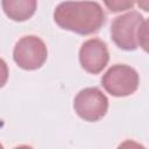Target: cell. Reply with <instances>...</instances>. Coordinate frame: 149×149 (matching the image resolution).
Listing matches in <instances>:
<instances>
[{"instance_id": "1", "label": "cell", "mask_w": 149, "mask_h": 149, "mask_svg": "<svg viewBox=\"0 0 149 149\" xmlns=\"http://www.w3.org/2000/svg\"><path fill=\"white\" fill-rule=\"evenodd\" d=\"M105 19V12L97 1H64L54 12V20L61 28L79 35L97 33Z\"/></svg>"}, {"instance_id": "2", "label": "cell", "mask_w": 149, "mask_h": 149, "mask_svg": "<svg viewBox=\"0 0 149 149\" xmlns=\"http://www.w3.org/2000/svg\"><path fill=\"white\" fill-rule=\"evenodd\" d=\"M148 21L137 10L116 16L111 24V37L122 50L132 51L139 45L147 50Z\"/></svg>"}, {"instance_id": "3", "label": "cell", "mask_w": 149, "mask_h": 149, "mask_svg": "<svg viewBox=\"0 0 149 149\" xmlns=\"http://www.w3.org/2000/svg\"><path fill=\"white\" fill-rule=\"evenodd\" d=\"M137 71L127 64H115L111 66L101 78L102 87L114 97H127L133 94L139 87Z\"/></svg>"}, {"instance_id": "4", "label": "cell", "mask_w": 149, "mask_h": 149, "mask_svg": "<svg viewBox=\"0 0 149 149\" xmlns=\"http://www.w3.org/2000/svg\"><path fill=\"white\" fill-rule=\"evenodd\" d=\"M48 57L45 43L35 35L21 37L13 50L14 62L23 70L40 69Z\"/></svg>"}, {"instance_id": "5", "label": "cell", "mask_w": 149, "mask_h": 149, "mask_svg": "<svg viewBox=\"0 0 149 149\" xmlns=\"http://www.w3.org/2000/svg\"><path fill=\"white\" fill-rule=\"evenodd\" d=\"M73 108L83 120L94 122L107 113L108 99L99 87H86L76 95Z\"/></svg>"}, {"instance_id": "6", "label": "cell", "mask_w": 149, "mask_h": 149, "mask_svg": "<svg viewBox=\"0 0 149 149\" xmlns=\"http://www.w3.org/2000/svg\"><path fill=\"white\" fill-rule=\"evenodd\" d=\"M109 61L107 44L100 38H90L83 43L79 50L81 68L92 74L100 73Z\"/></svg>"}, {"instance_id": "7", "label": "cell", "mask_w": 149, "mask_h": 149, "mask_svg": "<svg viewBox=\"0 0 149 149\" xmlns=\"http://www.w3.org/2000/svg\"><path fill=\"white\" fill-rule=\"evenodd\" d=\"M5 14L14 21H26L30 19L37 7L35 0H3L1 2Z\"/></svg>"}, {"instance_id": "8", "label": "cell", "mask_w": 149, "mask_h": 149, "mask_svg": "<svg viewBox=\"0 0 149 149\" xmlns=\"http://www.w3.org/2000/svg\"><path fill=\"white\" fill-rule=\"evenodd\" d=\"M105 5L109 8L111 12H121V10H126L128 8H132L134 6L133 1H120V0H115V1H105Z\"/></svg>"}, {"instance_id": "9", "label": "cell", "mask_w": 149, "mask_h": 149, "mask_svg": "<svg viewBox=\"0 0 149 149\" xmlns=\"http://www.w3.org/2000/svg\"><path fill=\"white\" fill-rule=\"evenodd\" d=\"M7 79H8V66L6 62L2 58H0V88L5 86Z\"/></svg>"}, {"instance_id": "10", "label": "cell", "mask_w": 149, "mask_h": 149, "mask_svg": "<svg viewBox=\"0 0 149 149\" xmlns=\"http://www.w3.org/2000/svg\"><path fill=\"white\" fill-rule=\"evenodd\" d=\"M118 149H146L142 144L135 142L134 140H126L119 144Z\"/></svg>"}, {"instance_id": "11", "label": "cell", "mask_w": 149, "mask_h": 149, "mask_svg": "<svg viewBox=\"0 0 149 149\" xmlns=\"http://www.w3.org/2000/svg\"><path fill=\"white\" fill-rule=\"evenodd\" d=\"M14 149H33V148H31V147H29V146L23 144V146H19V147H16V148H14Z\"/></svg>"}, {"instance_id": "12", "label": "cell", "mask_w": 149, "mask_h": 149, "mask_svg": "<svg viewBox=\"0 0 149 149\" xmlns=\"http://www.w3.org/2000/svg\"><path fill=\"white\" fill-rule=\"evenodd\" d=\"M0 149H3V147H2V144L0 143Z\"/></svg>"}]
</instances>
